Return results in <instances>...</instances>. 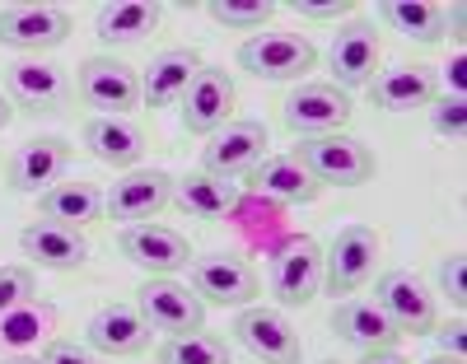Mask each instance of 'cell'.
I'll list each match as a JSON object with an SVG mask.
<instances>
[{"mask_svg": "<svg viewBox=\"0 0 467 364\" xmlns=\"http://www.w3.org/2000/svg\"><path fill=\"white\" fill-rule=\"evenodd\" d=\"M295 159L314 173L318 182H337V187H360L374 178V150L356 136H314V140H299Z\"/></svg>", "mask_w": 467, "mask_h": 364, "instance_id": "1", "label": "cell"}, {"mask_svg": "<svg viewBox=\"0 0 467 364\" xmlns=\"http://www.w3.org/2000/svg\"><path fill=\"white\" fill-rule=\"evenodd\" d=\"M75 94L99 117H127L131 108H140V70L117 57H89L75 70Z\"/></svg>", "mask_w": 467, "mask_h": 364, "instance_id": "2", "label": "cell"}, {"mask_svg": "<svg viewBox=\"0 0 467 364\" xmlns=\"http://www.w3.org/2000/svg\"><path fill=\"white\" fill-rule=\"evenodd\" d=\"M136 313L150 322V332H164V337L202 332V322H206V304L187 286H178L173 276H150L136 290Z\"/></svg>", "mask_w": 467, "mask_h": 364, "instance_id": "3", "label": "cell"}, {"mask_svg": "<svg viewBox=\"0 0 467 364\" xmlns=\"http://www.w3.org/2000/svg\"><path fill=\"white\" fill-rule=\"evenodd\" d=\"M192 295L202 304H224V308H248L262 295V276L253 271V262L220 253V257H197L187 266Z\"/></svg>", "mask_w": 467, "mask_h": 364, "instance_id": "4", "label": "cell"}, {"mask_svg": "<svg viewBox=\"0 0 467 364\" xmlns=\"http://www.w3.org/2000/svg\"><path fill=\"white\" fill-rule=\"evenodd\" d=\"M374 257H379V234L369 224H346L337 229L332 248L323 253V286L332 295H356L374 280Z\"/></svg>", "mask_w": 467, "mask_h": 364, "instance_id": "5", "label": "cell"}, {"mask_svg": "<svg viewBox=\"0 0 467 364\" xmlns=\"http://www.w3.org/2000/svg\"><path fill=\"white\" fill-rule=\"evenodd\" d=\"M266 286L285 308H304L308 299L318 295L323 286V248L314 238H285L276 257H271V271H266Z\"/></svg>", "mask_w": 467, "mask_h": 364, "instance_id": "6", "label": "cell"}, {"mask_svg": "<svg viewBox=\"0 0 467 364\" xmlns=\"http://www.w3.org/2000/svg\"><path fill=\"white\" fill-rule=\"evenodd\" d=\"M281 117H285V127H290L299 140L332 136V131H341L346 121H350V99H346V89L327 85V79H308V85H299V89L285 99Z\"/></svg>", "mask_w": 467, "mask_h": 364, "instance_id": "7", "label": "cell"}, {"mask_svg": "<svg viewBox=\"0 0 467 364\" xmlns=\"http://www.w3.org/2000/svg\"><path fill=\"white\" fill-rule=\"evenodd\" d=\"M262 159H266V127L262 121H224L211 136V145L202 150V173L234 182V178H248Z\"/></svg>", "mask_w": 467, "mask_h": 364, "instance_id": "8", "label": "cell"}, {"mask_svg": "<svg viewBox=\"0 0 467 364\" xmlns=\"http://www.w3.org/2000/svg\"><path fill=\"white\" fill-rule=\"evenodd\" d=\"M374 299H379V308L393 317V328L402 332V337H431L435 332V295H431V286H425L420 276H411V271H388V276H379V286H374Z\"/></svg>", "mask_w": 467, "mask_h": 364, "instance_id": "9", "label": "cell"}, {"mask_svg": "<svg viewBox=\"0 0 467 364\" xmlns=\"http://www.w3.org/2000/svg\"><path fill=\"white\" fill-rule=\"evenodd\" d=\"M318 52L299 33H253L239 47V66L257 79H299L304 70H314Z\"/></svg>", "mask_w": 467, "mask_h": 364, "instance_id": "10", "label": "cell"}, {"mask_svg": "<svg viewBox=\"0 0 467 364\" xmlns=\"http://www.w3.org/2000/svg\"><path fill=\"white\" fill-rule=\"evenodd\" d=\"M234 337H239V346L253 350L262 364H299L304 359L299 332L290 328V317L281 308L248 304L239 317H234Z\"/></svg>", "mask_w": 467, "mask_h": 364, "instance_id": "11", "label": "cell"}, {"mask_svg": "<svg viewBox=\"0 0 467 364\" xmlns=\"http://www.w3.org/2000/svg\"><path fill=\"white\" fill-rule=\"evenodd\" d=\"M173 201V173L164 169H140V173H127L122 182H112V192L103 196V211L117 220V224H150L164 206Z\"/></svg>", "mask_w": 467, "mask_h": 364, "instance_id": "12", "label": "cell"}, {"mask_svg": "<svg viewBox=\"0 0 467 364\" xmlns=\"http://www.w3.org/2000/svg\"><path fill=\"white\" fill-rule=\"evenodd\" d=\"M70 37V15L57 5H5L0 10V47L52 52Z\"/></svg>", "mask_w": 467, "mask_h": 364, "instance_id": "13", "label": "cell"}, {"mask_svg": "<svg viewBox=\"0 0 467 364\" xmlns=\"http://www.w3.org/2000/svg\"><path fill=\"white\" fill-rule=\"evenodd\" d=\"M327 66H332V85L337 89H360L374 79V66H379V33L369 19H346L337 33H332V52H327Z\"/></svg>", "mask_w": 467, "mask_h": 364, "instance_id": "14", "label": "cell"}, {"mask_svg": "<svg viewBox=\"0 0 467 364\" xmlns=\"http://www.w3.org/2000/svg\"><path fill=\"white\" fill-rule=\"evenodd\" d=\"M122 253H127V262H136L150 276H173V271L192 266V243L178 229L154 224V220L122 229Z\"/></svg>", "mask_w": 467, "mask_h": 364, "instance_id": "15", "label": "cell"}, {"mask_svg": "<svg viewBox=\"0 0 467 364\" xmlns=\"http://www.w3.org/2000/svg\"><path fill=\"white\" fill-rule=\"evenodd\" d=\"M66 169H70V140H61V136H33L10 159V187L28 192V196H43V192H52L61 182Z\"/></svg>", "mask_w": 467, "mask_h": 364, "instance_id": "16", "label": "cell"}, {"mask_svg": "<svg viewBox=\"0 0 467 364\" xmlns=\"http://www.w3.org/2000/svg\"><path fill=\"white\" fill-rule=\"evenodd\" d=\"M234 112V79L220 66H202L182 94V127L192 136H215Z\"/></svg>", "mask_w": 467, "mask_h": 364, "instance_id": "17", "label": "cell"}, {"mask_svg": "<svg viewBox=\"0 0 467 364\" xmlns=\"http://www.w3.org/2000/svg\"><path fill=\"white\" fill-rule=\"evenodd\" d=\"M5 94L28 112H61L70 103V79L47 61H15L5 66Z\"/></svg>", "mask_w": 467, "mask_h": 364, "instance_id": "18", "label": "cell"}, {"mask_svg": "<svg viewBox=\"0 0 467 364\" xmlns=\"http://www.w3.org/2000/svg\"><path fill=\"white\" fill-rule=\"evenodd\" d=\"M248 187L262 201H276V206H308V201L323 192V182L308 173L295 154H266L248 173Z\"/></svg>", "mask_w": 467, "mask_h": 364, "instance_id": "19", "label": "cell"}, {"mask_svg": "<svg viewBox=\"0 0 467 364\" xmlns=\"http://www.w3.org/2000/svg\"><path fill=\"white\" fill-rule=\"evenodd\" d=\"M85 341L99 355H140L150 346V322L136 313V304H103L89 317Z\"/></svg>", "mask_w": 467, "mask_h": 364, "instance_id": "20", "label": "cell"}, {"mask_svg": "<svg viewBox=\"0 0 467 364\" xmlns=\"http://www.w3.org/2000/svg\"><path fill=\"white\" fill-rule=\"evenodd\" d=\"M19 248L33 266H47V271H75L85 266L89 257V243L80 229H66V224H52V220H37L19 234Z\"/></svg>", "mask_w": 467, "mask_h": 364, "instance_id": "21", "label": "cell"}, {"mask_svg": "<svg viewBox=\"0 0 467 364\" xmlns=\"http://www.w3.org/2000/svg\"><path fill=\"white\" fill-rule=\"evenodd\" d=\"M197 70H202V57L192 47L160 52L140 70V103L145 108H173V103H182V94H187L192 79H197Z\"/></svg>", "mask_w": 467, "mask_h": 364, "instance_id": "22", "label": "cell"}, {"mask_svg": "<svg viewBox=\"0 0 467 364\" xmlns=\"http://www.w3.org/2000/svg\"><path fill=\"white\" fill-rule=\"evenodd\" d=\"M332 328L350 341V346H360L365 355L369 350H393L398 346V328H393V317H388L383 308H379V299H341L337 308H332Z\"/></svg>", "mask_w": 467, "mask_h": 364, "instance_id": "23", "label": "cell"}, {"mask_svg": "<svg viewBox=\"0 0 467 364\" xmlns=\"http://www.w3.org/2000/svg\"><path fill=\"white\" fill-rule=\"evenodd\" d=\"M369 94L374 108L383 112H411V108H431L440 94V75L431 66H398V70H383L369 79Z\"/></svg>", "mask_w": 467, "mask_h": 364, "instance_id": "24", "label": "cell"}, {"mask_svg": "<svg viewBox=\"0 0 467 364\" xmlns=\"http://www.w3.org/2000/svg\"><path fill=\"white\" fill-rule=\"evenodd\" d=\"M164 19V10L154 0H117V5H103L94 15V37L103 47H131L145 33H154Z\"/></svg>", "mask_w": 467, "mask_h": 364, "instance_id": "25", "label": "cell"}, {"mask_svg": "<svg viewBox=\"0 0 467 364\" xmlns=\"http://www.w3.org/2000/svg\"><path fill=\"white\" fill-rule=\"evenodd\" d=\"M85 145L99 164L108 169H131L136 159L145 154V131L136 127L131 117H94L85 127Z\"/></svg>", "mask_w": 467, "mask_h": 364, "instance_id": "26", "label": "cell"}, {"mask_svg": "<svg viewBox=\"0 0 467 364\" xmlns=\"http://www.w3.org/2000/svg\"><path fill=\"white\" fill-rule=\"evenodd\" d=\"M37 211L52 224H66V229H85L103 215V192L94 182H57L52 192L37 196Z\"/></svg>", "mask_w": 467, "mask_h": 364, "instance_id": "27", "label": "cell"}, {"mask_svg": "<svg viewBox=\"0 0 467 364\" xmlns=\"http://www.w3.org/2000/svg\"><path fill=\"white\" fill-rule=\"evenodd\" d=\"M173 201L197 220H224L234 211V201H239V192H234V182H220L211 173H182L173 178Z\"/></svg>", "mask_w": 467, "mask_h": 364, "instance_id": "28", "label": "cell"}, {"mask_svg": "<svg viewBox=\"0 0 467 364\" xmlns=\"http://www.w3.org/2000/svg\"><path fill=\"white\" fill-rule=\"evenodd\" d=\"M383 19L393 24L402 37L420 43V47L444 43V33H449V10L444 5H420V0H388Z\"/></svg>", "mask_w": 467, "mask_h": 364, "instance_id": "29", "label": "cell"}, {"mask_svg": "<svg viewBox=\"0 0 467 364\" xmlns=\"http://www.w3.org/2000/svg\"><path fill=\"white\" fill-rule=\"evenodd\" d=\"M160 364H229V341L215 332H187L169 337L160 350Z\"/></svg>", "mask_w": 467, "mask_h": 364, "instance_id": "30", "label": "cell"}, {"mask_svg": "<svg viewBox=\"0 0 467 364\" xmlns=\"http://www.w3.org/2000/svg\"><path fill=\"white\" fill-rule=\"evenodd\" d=\"M206 15L224 28H239V33H257L271 15H276V5L271 0H253V5H244V0H211Z\"/></svg>", "mask_w": 467, "mask_h": 364, "instance_id": "31", "label": "cell"}, {"mask_svg": "<svg viewBox=\"0 0 467 364\" xmlns=\"http://www.w3.org/2000/svg\"><path fill=\"white\" fill-rule=\"evenodd\" d=\"M33 295H37L33 266H0V322L15 317L19 308H28Z\"/></svg>", "mask_w": 467, "mask_h": 364, "instance_id": "32", "label": "cell"}, {"mask_svg": "<svg viewBox=\"0 0 467 364\" xmlns=\"http://www.w3.org/2000/svg\"><path fill=\"white\" fill-rule=\"evenodd\" d=\"M431 127H435L440 136H449V140H462V131H467V103H462V99H449V94H435V103H431Z\"/></svg>", "mask_w": 467, "mask_h": 364, "instance_id": "33", "label": "cell"}, {"mask_svg": "<svg viewBox=\"0 0 467 364\" xmlns=\"http://www.w3.org/2000/svg\"><path fill=\"white\" fill-rule=\"evenodd\" d=\"M435 280H440V295H444L453 308L467 304V257H462V253L444 257V262L435 266Z\"/></svg>", "mask_w": 467, "mask_h": 364, "instance_id": "34", "label": "cell"}, {"mask_svg": "<svg viewBox=\"0 0 467 364\" xmlns=\"http://www.w3.org/2000/svg\"><path fill=\"white\" fill-rule=\"evenodd\" d=\"M43 364H99L85 346H75V341H52L43 350Z\"/></svg>", "mask_w": 467, "mask_h": 364, "instance_id": "35", "label": "cell"}, {"mask_svg": "<svg viewBox=\"0 0 467 364\" xmlns=\"http://www.w3.org/2000/svg\"><path fill=\"white\" fill-rule=\"evenodd\" d=\"M467 328H462V317L458 322H449V328H440V332H431L435 341H440V355H453V359H462V346H467V337H462Z\"/></svg>", "mask_w": 467, "mask_h": 364, "instance_id": "36", "label": "cell"}, {"mask_svg": "<svg viewBox=\"0 0 467 364\" xmlns=\"http://www.w3.org/2000/svg\"><path fill=\"white\" fill-rule=\"evenodd\" d=\"M350 10V0H332V5H314V0H295V15L304 19H341Z\"/></svg>", "mask_w": 467, "mask_h": 364, "instance_id": "37", "label": "cell"}, {"mask_svg": "<svg viewBox=\"0 0 467 364\" xmlns=\"http://www.w3.org/2000/svg\"><path fill=\"white\" fill-rule=\"evenodd\" d=\"M365 364H407V359H402L398 350H369V355H365Z\"/></svg>", "mask_w": 467, "mask_h": 364, "instance_id": "38", "label": "cell"}, {"mask_svg": "<svg viewBox=\"0 0 467 364\" xmlns=\"http://www.w3.org/2000/svg\"><path fill=\"white\" fill-rule=\"evenodd\" d=\"M10 117H15V108H10L5 99H0V131H5V127H10Z\"/></svg>", "mask_w": 467, "mask_h": 364, "instance_id": "39", "label": "cell"}, {"mask_svg": "<svg viewBox=\"0 0 467 364\" xmlns=\"http://www.w3.org/2000/svg\"><path fill=\"white\" fill-rule=\"evenodd\" d=\"M0 364H43V359H28V355H10V359H0Z\"/></svg>", "mask_w": 467, "mask_h": 364, "instance_id": "40", "label": "cell"}, {"mask_svg": "<svg viewBox=\"0 0 467 364\" xmlns=\"http://www.w3.org/2000/svg\"><path fill=\"white\" fill-rule=\"evenodd\" d=\"M425 364H462V359H453V355H435V359H425Z\"/></svg>", "mask_w": 467, "mask_h": 364, "instance_id": "41", "label": "cell"}, {"mask_svg": "<svg viewBox=\"0 0 467 364\" xmlns=\"http://www.w3.org/2000/svg\"><path fill=\"white\" fill-rule=\"evenodd\" d=\"M327 364H337V359H327Z\"/></svg>", "mask_w": 467, "mask_h": 364, "instance_id": "42", "label": "cell"}]
</instances>
